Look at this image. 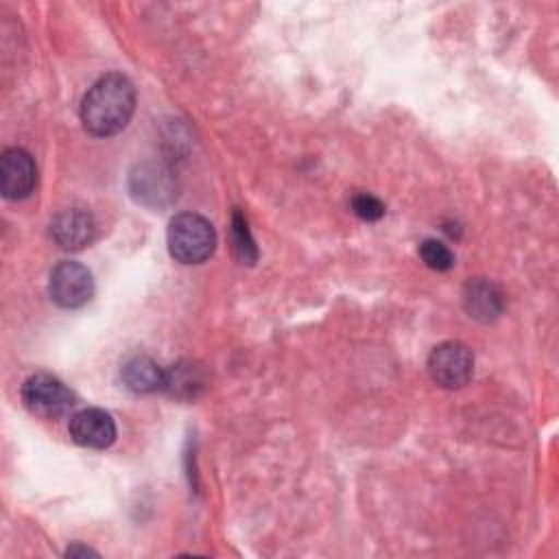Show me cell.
<instances>
[{"mask_svg": "<svg viewBox=\"0 0 559 559\" xmlns=\"http://www.w3.org/2000/svg\"><path fill=\"white\" fill-rule=\"evenodd\" d=\"M133 109V83L118 72H109L85 92L81 100V120L92 135L109 138L129 124Z\"/></svg>", "mask_w": 559, "mask_h": 559, "instance_id": "obj_1", "label": "cell"}, {"mask_svg": "<svg viewBox=\"0 0 559 559\" xmlns=\"http://www.w3.org/2000/svg\"><path fill=\"white\" fill-rule=\"evenodd\" d=\"M48 293H50L52 301L61 308H68V310L81 308L94 295L92 273L87 271V266H83L79 262H72V260L59 262L50 271Z\"/></svg>", "mask_w": 559, "mask_h": 559, "instance_id": "obj_5", "label": "cell"}, {"mask_svg": "<svg viewBox=\"0 0 559 559\" xmlns=\"http://www.w3.org/2000/svg\"><path fill=\"white\" fill-rule=\"evenodd\" d=\"M463 306L469 312V317L478 321H491L502 312V293L496 284L489 280L476 277L469 280L463 288Z\"/></svg>", "mask_w": 559, "mask_h": 559, "instance_id": "obj_9", "label": "cell"}, {"mask_svg": "<svg viewBox=\"0 0 559 559\" xmlns=\"http://www.w3.org/2000/svg\"><path fill=\"white\" fill-rule=\"evenodd\" d=\"M419 255H421L424 264L432 271H448L454 266V253L448 249V245L432 240V238H428L419 245Z\"/></svg>", "mask_w": 559, "mask_h": 559, "instance_id": "obj_13", "label": "cell"}, {"mask_svg": "<svg viewBox=\"0 0 559 559\" xmlns=\"http://www.w3.org/2000/svg\"><path fill=\"white\" fill-rule=\"evenodd\" d=\"M24 406L44 419H57L74 406V393L50 373H33L22 384Z\"/></svg>", "mask_w": 559, "mask_h": 559, "instance_id": "obj_3", "label": "cell"}, {"mask_svg": "<svg viewBox=\"0 0 559 559\" xmlns=\"http://www.w3.org/2000/svg\"><path fill=\"white\" fill-rule=\"evenodd\" d=\"M349 205H352V212H354L358 218H362V221H378V218L384 216V205H382V201L376 199L373 194H367V192L354 194Z\"/></svg>", "mask_w": 559, "mask_h": 559, "instance_id": "obj_14", "label": "cell"}, {"mask_svg": "<svg viewBox=\"0 0 559 559\" xmlns=\"http://www.w3.org/2000/svg\"><path fill=\"white\" fill-rule=\"evenodd\" d=\"M168 251L181 264L205 262L216 247V231L201 214H177L168 225Z\"/></svg>", "mask_w": 559, "mask_h": 559, "instance_id": "obj_2", "label": "cell"}, {"mask_svg": "<svg viewBox=\"0 0 559 559\" xmlns=\"http://www.w3.org/2000/svg\"><path fill=\"white\" fill-rule=\"evenodd\" d=\"M37 181L33 157L24 148H7L0 157V192L4 199H26Z\"/></svg>", "mask_w": 559, "mask_h": 559, "instance_id": "obj_6", "label": "cell"}, {"mask_svg": "<svg viewBox=\"0 0 559 559\" xmlns=\"http://www.w3.org/2000/svg\"><path fill=\"white\" fill-rule=\"evenodd\" d=\"M68 432L83 448L105 450L116 441V421L103 408H83L70 417Z\"/></svg>", "mask_w": 559, "mask_h": 559, "instance_id": "obj_7", "label": "cell"}, {"mask_svg": "<svg viewBox=\"0 0 559 559\" xmlns=\"http://www.w3.org/2000/svg\"><path fill=\"white\" fill-rule=\"evenodd\" d=\"M94 231L96 225L92 214L81 207L61 210L50 223V234L55 242L66 251H79L87 247L94 240Z\"/></svg>", "mask_w": 559, "mask_h": 559, "instance_id": "obj_8", "label": "cell"}, {"mask_svg": "<svg viewBox=\"0 0 559 559\" xmlns=\"http://www.w3.org/2000/svg\"><path fill=\"white\" fill-rule=\"evenodd\" d=\"M120 378L124 386L133 393H155L166 384V371L151 356L144 354H135L124 360Z\"/></svg>", "mask_w": 559, "mask_h": 559, "instance_id": "obj_10", "label": "cell"}, {"mask_svg": "<svg viewBox=\"0 0 559 559\" xmlns=\"http://www.w3.org/2000/svg\"><path fill=\"white\" fill-rule=\"evenodd\" d=\"M66 555H68V557H74V555H96V552L90 550V548H85V546H72V548L66 550Z\"/></svg>", "mask_w": 559, "mask_h": 559, "instance_id": "obj_15", "label": "cell"}, {"mask_svg": "<svg viewBox=\"0 0 559 559\" xmlns=\"http://www.w3.org/2000/svg\"><path fill=\"white\" fill-rule=\"evenodd\" d=\"M133 194H138V199H144L146 197H153L157 201L159 194H168L170 188L166 183V175H159L157 170H146V168H140L138 175H133Z\"/></svg>", "mask_w": 559, "mask_h": 559, "instance_id": "obj_12", "label": "cell"}, {"mask_svg": "<svg viewBox=\"0 0 559 559\" xmlns=\"http://www.w3.org/2000/svg\"><path fill=\"white\" fill-rule=\"evenodd\" d=\"M231 247H234L236 258L242 264H253L258 260L255 242H253L251 231L247 227V221L240 212H234V216H231Z\"/></svg>", "mask_w": 559, "mask_h": 559, "instance_id": "obj_11", "label": "cell"}, {"mask_svg": "<svg viewBox=\"0 0 559 559\" xmlns=\"http://www.w3.org/2000/svg\"><path fill=\"white\" fill-rule=\"evenodd\" d=\"M428 373L443 389H459L469 382L474 373V356L467 345L445 341L428 356Z\"/></svg>", "mask_w": 559, "mask_h": 559, "instance_id": "obj_4", "label": "cell"}]
</instances>
